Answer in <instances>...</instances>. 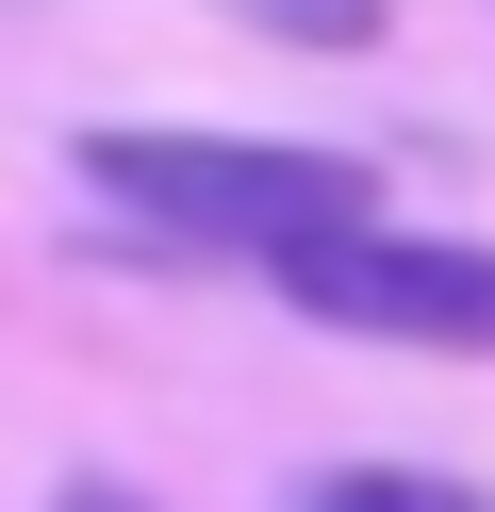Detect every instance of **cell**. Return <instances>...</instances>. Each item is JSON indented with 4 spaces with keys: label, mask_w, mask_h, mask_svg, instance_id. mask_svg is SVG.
<instances>
[{
    "label": "cell",
    "mask_w": 495,
    "mask_h": 512,
    "mask_svg": "<svg viewBox=\"0 0 495 512\" xmlns=\"http://www.w3.org/2000/svg\"><path fill=\"white\" fill-rule=\"evenodd\" d=\"M83 182L149 215L165 248H231V265H297L330 232H380V166L363 149H281V133H83Z\"/></svg>",
    "instance_id": "1"
},
{
    "label": "cell",
    "mask_w": 495,
    "mask_h": 512,
    "mask_svg": "<svg viewBox=\"0 0 495 512\" xmlns=\"http://www.w3.org/2000/svg\"><path fill=\"white\" fill-rule=\"evenodd\" d=\"M314 331H363V347H495V248H462V232H330V248H297V265H264Z\"/></svg>",
    "instance_id": "2"
},
{
    "label": "cell",
    "mask_w": 495,
    "mask_h": 512,
    "mask_svg": "<svg viewBox=\"0 0 495 512\" xmlns=\"http://www.w3.org/2000/svg\"><path fill=\"white\" fill-rule=\"evenodd\" d=\"M248 34H297V50H380V0H231Z\"/></svg>",
    "instance_id": "3"
},
{
    "label": "cell",
    "mask_w": 495,
    "mask_h": 512,
    "mask_svg": "<svg viewBox=\"0 0 495 512\" xmlns=\"http://www.w3.org/2000/svg\"><path fill=\"white\" fill-rule=\"evenodd\" d=\"M297 512H479V496H446V479H396V463H347V479H314Z\"/></svg>",
    "instance_id": "4"
},
{
    "label": "cell",
    "mask_w": 495,
    "mask_h": 512,
    "mask_svg": "<svg viewBox=\"0 0 495 512\" xmlns=\"http://www.w3.org/2000/svg\"><path fill=\"white\" fill-rule=\"evenodd\" d=\"M50 512H149V496H132V479H66Z\"/></svg>",
    "instance_id": "5"
}]
</instances>
